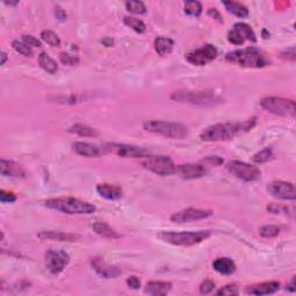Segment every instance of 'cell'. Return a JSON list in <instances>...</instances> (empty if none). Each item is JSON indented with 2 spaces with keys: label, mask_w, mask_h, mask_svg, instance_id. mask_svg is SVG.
<instances>
[{
  "label": "cell",
  "mask_w": 296,
  "mask_h": 296,
  "mask_svg": "<svg viewBox=\"0 0 296 296\" xmlns=\"http://www.w3.org/2000/svg\"><path fill=\"white\" fill-rule=\"evenodd\" d=\"M256 124V118H251L242 123H220L208 126L200 133L204 141H226L231 140L236 135L251 130Z\"/></svg>",
  "instance_id": "obj_1"
},
{
  "label": "cell",
  "mask_w": 296,
  "mask_h": 296,
  "mask_svg": "<svg viewBox=\"0 0 296 296\" xmlns=\"http://www.w3.org/2000/svg\"><path fill=\"white\" fill-rule=\"evenodd\" d=\"M44 205L50 210L58 211L69 215H89L96 211V207L90 202L73 197L50 198L45 200Z\"/></svg>",
  "instance_id": "obj_2"
},
{
  "label": "cell",
  "mask_w": 296,
  "mask_h": 296,
  "mask_svg": "<svg viewBox=\"0 0 296 296\" xmlns=\"http://www.w3.org/2000/svg\"><path fill=\"white\" fill-rule=\"evenodd\" d=\"M226 60L231 64L250 68H262L270 65L271 63L266 54L257 48H246L231 51L226 54Z\"/></svg>",
  "instance_id": "obj_3"
},
{
  "label": "cell",
  "mask_w": 296,
  "mask_h": 296,
  "mask_svg": "<svg viewBox=\"0 0 296 296\" xmlns=\"http://www.w3.org/2000/svg\"><path fill=\"white\" fill-rule=\"evenodd\" d=\"M158 236L163 242L173 244V246L191 247L207 240L211 236V231H161Z\"/></svg>",
  "instance_id": "obj_4"
},
{
  "label": "cell",
  "mask_w": 296,
  "mask_h": 296,
  "mask_svg": "<svg viewBox=\"0 0 296 296\" xmlns=\"http://www.w3.org/2000/svg\"><path fill=\"white\" fill-rule=\"evenodd\" d=\"M144 129L147 132L171 139H183L189 134V130L185 125L167 120H147L144 123Z\"/></svg>",
  "instance_id": "obj_5"
},
{
  "label": "cell",
  "mask_w": 296,
  "mask_h": 296,
  "mask_svg": "<svg viewBox=\"0 0 296 296\" xmlns=\"http://www.w3.org/2000/svg\"><path fill=\"white\" fill-rule=\"evenodd\" d=\"M170 99L180 103L200 105V107H212L219 104L221 99L213 92H175Z\"/></svg>",
  "instance_id": "obj_6"
},
{
  "label": "cell",
  "mask_w": 296,
  "mask_h": 296,
  "mask_svg": "<svg viewBox=\"0 0 296 296\" xmlns=\"http://www.w3.org/2000/svg\"><path fill=\"white\" fill-rule=\"evenodd\" d=\"M261 107L268 113L282 117H295L296 103L294 99L277 96H267L261 99Z\"/></svg>",
  "instance_id": "obj_7"
},
{
  "label": "cell",
  "mask_w": 296,
  "mask_h": 296,
  "mask_svg": "<svg viewBox=\"0 0 296 296\" xmlns=\"http://www.w3.org/2000/svg\"><path fill=\"white\" fill-rule=\"evenodd\" d=\"M141 164L145 169L159 176H169L176 173V165L169 156H146Z\"/></svg>",
  "instance_id": "obj_8"
},
{
  "label": "cell",
  "mask_w": 296,
  "mask_h": 296,
  "mask_svg": "<svg viewBox=\"0 0 296 296\" xmlns=\"http://www.w3.org/2000/svg\"><path fill=\"white\" fill-rule=\"evenodd\" d=\"M227 170L235 177L240 178L244 182H253L261 177V170L255 165L242 161H230L227 163Z\"/></svg>",
  "instance_id": "obj_9"
},
{
  "label": "cell",
  "mask_w": 296,
  "mask_h": 296,
  "mask_svg": "<svg viewBox=\"0 0 296 296\" xmlns=\"http://www.w3.org/2000/svg\"><path fill=\"white\" fill-rule=\"evenodd\" d=\"M107 153H114L115 155L124 159H143L148 156L147 149L126 144H111L104 147Z\"/></svg>",
  "instance_id": "obj_10"
},
{
  "label": "cell",
  "mask_w": 296,
  "mask_h": 296,
  "mask_svg": "<svg viewBox=\"0 0 296 296\" xmlns=\"http://www.w3.org/2000/svg\"><path fill=\"white\" fill-rule=\"evenodd\" d=\"M217 56L216 48L212 44H206L200 49H197L192 52H189L185 56V58L190 64L195 66H205L208 63L213 62Z\"/></svg>",
  "instance_id": "obj_11"
},
{
  "label": "cell",
  "mask_w": 296,
  "mask_h": 296,
  "mask_svg": "<svg viewBox=\"0 0 296 296\" xmlns=\"http://www.w3.org/2000/svg\"><path fill=\"white\" fill-rule=\"evenodd\" d=\"M213 215V211L211 210H200V208L189 207L185 210L180 211V212L174 213L170 216V220L176 223H188L193 221H199V220L207 219V217Z\"/></svg>",
  "instance_id": "obj_12"
},
{
  "label": "cell",
  "mask_w": 296,
  "mask_h": 296,
  "mask_svg": "<svg viewBox=\"0 0 296 296\" xmlns=\"http://www.w3.org/2000/svg\"><path fill=\"white\" fill-rule=\"evenodd\" d=\"M47 267L52 274H59L69 264V256L63 250H49L45 253Z\"/></svg>",
  "instance_id": "obj_13"
},
{
  "label": "cell",
  "mask_w": 296,
  "mask_h": 296,
  "mask_svg": "<svg viewBox=\"0 0 296 296\" xmlns=\"http://www.w3.org/2000/svg\"><path fill=\"white\" fill-rule=\"evenodd\" d=\"M267 191L274 198L282 199V200H295L296 190L294 184L285 181H274L267 186Z\"/></svg>",
  "instance_id": "obj_14"
},
{
  "label": "cell",
  "mask_w": 296,
  "mask_h": 296,
  "mask_svg": "<svg viewBox=\"0 0 296 296\" xmlns=\"http://www.w3.org/2000/svg\"><path fill=\"white\" fill-rule=\"evenodd\" d=\"M206 173V167L201 163H189L176 167V174L185 180H197L205 176Z\"/></svg>",
  "instance_id": "obj_15"
},
{
  "label": "cell",
  "mask_w": 296,
  "mask_h": 296,
  "mask_svg": "<svg viewBox=\"0 0 296 296\" xmlns=\"http://www.w3.org/2000/svg\"><path fill=\"white\" fill-rule=\"evenodd\" d=\"M92 266L96 273H98L99 277L104 278V279H115V278L119 277L120 274H122V271H120L119 267L108 265L103 259L99 258V257L93 259Z\"/></svg>",
  "instance_id": "obj_16"
},
{
  "label": "cell",
  "mask_w": 296,
  "mask_h": 296,
  "mask_svg": "<svg viewBox=\"0 0 296 296\" xmlns=\"http://www.w3.org/2000/svg\"><path fill=\"white\" fill-rule=\"evenodd\" d=\"M72 147H73L74 152L77 153L78 155L83 156V158H99V156L107 154L104 147L101 148V147L96 146V145L88 144V143H81V141L74 143Z\"/></svg>",
  "instance_id": "obj_17"
},
{
  "label": "cell",
  "mask_w": 296,
  "mask_h": 296,
  "mask_svg": "<svg viewBox=\"0 0 296 296\" xmlns=\"http://www.w3.org/2000/svg\"><path fill=\"white\" fill-rule=\"evenodd\" d=\"M280 288V283L277 281H268V282H262V283H257V285L249 286L246 289V292L247 294H252V295H270L274 294L279 291Z\"/></svg>",
  "instance_id": "obj_18"
},
{
  "label": "cell",
  "mask_w": 296,
  "mask_h": 296,
  "mask_svg": "<svg viewBox=\"0 0 296 296\" xmlns=\"http://www.w3.org/2000/svg\"><path fill=\"white\" fill-rule=\"evenodd\" d=\"M37 236L38 238H41V240L57 241V242H75V241L80 238L79 235L54 230H43L41 231Z\"/></svg>",
  "instance_id": "obj_19"
},
{
  "label": "cell",
  "mask_w": 296,
  "mask_h": 296,
  "mask_svg": "<svg viewBox=\"0 0 296 296\" xmlns=\"http://www.w3.org/2000/svg\"><path fill=\"white\" fill-rule=\"evenodd\" d=\"M0 173L2 176L7 177H23L25 176V170L22 165L19 163L11 161V160L1 159L0 161Z\"/></svg>",
  "instance_id": "obj_20"
},
{
  "label": "cell",
  "mask_w": 296,
  "mask_h": 296,
  "mask_svg": "<svg viewBox=\"0 0 296 296\" xmlns=\"http://www.w3.org/2000/svg\"><path fill=\"white\" fill-rule=\"evenodd\" d=\"M96 191L102 198L108 199V200H118L123 196V190L119 186L108 183L99 184L96 186Z\"/></svg>",
  "instance_id": "obj_21"
},
{
  "label": "cell",
  "mask_w": 296,
  "mask_h": 296,
  "mask_svg": "<svg viewBox=\"0 0 296 296\" xmlns=\"http://www.w3.org/2000/svg\"><path fill=\"white\" fill-rule=\"evenodd\" d=\"M171 282L168 281H149L145 287V293L153 296H163L171 291Z\"/></svg>",
  "instance_id": "obj_22"
},
{
  "label": "cell",
  "mask_w": 296,
  "mask_h": 296,
  "mask_svg": "<svg viewBox=\"0 0 296 296\" xmlns=\"http://www.w3.org/2000/svg\"><path fill=\"white\" fill-rule=\"evenodd\" d=\"M213 268L223 276H230L236 271V265L230 258H217L213 262Z\"/></svg>",
  "instance_id": "obj_23"
},
{
  "label": "cell",
  "mask_w": 296,
  "mask_h": 296,
  "mask_svg": "<svg viewBox=\"0 0 296 296\" xmlns=\"http://www.w3.org/2000/svg\"><path fill=\"white\" fill-rule=\"evenodd\" d=\"M154 48H155V51L159 56H168L174 49V41L171 38L164 37V36H159L154 41Z\"/></svg>",
  "instance_id": "obj_24"
},
{
  "label": "cell",
  "mask_w": 296,
  "mask_h": 296,
  "mask_svg": "<svg viewBox=\"0 0 296 296\" xmlns=\"http://www.w3.org/2000/svg\"><path fill=\"white\" fill-rule=\"evenodd\" d=\"M93 230H94L98 235H99V236L111 238V240H116V238L120 237V235L118 234V232L104 222L98 221V222L93 223Z\"/></svg>",
  "instance_id": "obj_25"
},
{
  "label": "cell",
  "mask_w": 296,
  "mask_h": 296,
  "mask_svg": "<svg viewBox=\"0 0 296 296\" xmlns=\"http://www.w3.org/2000/svg\"><path fill=\"white\" fill-rule=\"evenodd\" d=\"M68 132L80 135V137L87 138H96L99 135V132L98 130L90 128V126L83 125V124H74L73 126H71V128L68 129Z\"/></svg>",
  "instance_id": "obj_26"
},
{
  "label": "cell",
  "mask_w": 296,
  "mask_h": 296,
  "mask_svg": "<svg viewBox=\"0 0 296 296\" xmlns=\"http://www.w3.org/2000/svg\"><path fill=\"white\" fill-rule=\"evenodd\" d=\"M222 4L229 13L236 15L238 17H247V15H249V10H247V7L243 4H241V2L222 1Z\"/></svg>",
  "instance_id": "obj_27"
},
{
  "label": "cell",
  "mask_w": 296,
  "mask_h": 296,
  "mask_svg": "<svg viewBox=\"0 0 296 296\" xmlns=\"http://www.w3.org/2000/svg\"><path fill=\"white\" fill-rule=\"evenodd\" d=\"M38 64L49 74H54L58 71V65H57V63L54 62L48 53L43 52L38 56Z\"/></svg>",
  "instance_id": "obj_28"
},
{
  "label": "cell",
  "mask_w": 296,
  "mask_h": 296,
  "mask_svg": "<svg viewBox=\"0 0 296 296\" xmlns=\"http://www.w3.org/2000/svg\"><path fill=\"white\" fill-rule=\"evenodd\" d=\"M232 29L236 30L238 34L242 36V38L244 41H250V42H256L257 41L256 34L253 33L251 27H250L249 25H247V23H244V22L235 23L234 28H232Z\"/></svg>",
  "instance_id": "obj_29"
},
{
  "label": "cell",
  "mask_w": 296,
  "mask_h": 296,
  "mask_svg": "<svg viewBox=\"0 0 296 296\" xmlns=\"http://www.w3.org/2000/svg\"><path fill=\"white\" fill-rule=\"evenodd\" d=\"M124 23L132 30H134L135 33H139V34H143V33L146 32V25H145L143 21L135 19V17L125 16L124 17Z\"/></svg>",
  "instance_id": "obj_30"
},
{
  "label": "cell",
  "mask_w": 296,
  "mask_h": 296,
  "mask_svg": "<svg viewBox=\"0 0 296 296\" xmlns=\"http://www.w3.org/2000/svg\"><path fill=\"white\" fill-rule=\"evenodd\" d=\"M41 38L45 43L53 48H59L60 43H62L59 36L57 35L56 33H53L52 30H43V32L41 33Z\"/></svg>",
  "instance_id": "obj_31"
},
{
  "label": "cell",
  "mask_w": 296,
  "mask_h": 296,
  "mask_svg": "<svg viewBox=\"0 0 296 296\" xmlns=\"http://www.w3.org/2000/svg\"><path fill=\"white\" fill-rule=\"evenodd\" d=\"M184 12L191 16H199L202 12V6L199 1L196 0H190L184 4Z\"/></svg>",
  "instance_id": "obj_32"
},
{
  "label": "cell",
  "mask_w": 296,
  "mask_h": 296,
  "mask_svg": "<svg viewBox=\"0 0 296 296\" xmlns=\"http://www.w3.org/2000/svg\"><path fill=\"white\" fill-rule=\"evenodd\" d=\"M12 47H13V49L16 51V52H19L20 54H22V56H25V57H32L33 54H34L33 48H30L29 45H27L23 41L15 40L12 42Z\"/></svg>",
  "instance_id": "obj_33"
},
{
  "label": "cell",
  "mask_w": 296,
  "mask_h": 296,
  "mask_svg": "<svg viewBox=\"0 0 296 296\" xmlns=\"http://www.w3.org/2000/svg\"><path fill=\"white\" fill-rule=\"evenodd\" d=\"M279 232H280V228L278 227V226H274V225H266V226H263V227L259 228V235H261L262 237H265V238L276 237L279 235Z\"/></svg>",
  "instance_id": "obj_34"
},
{
  "label": "cell",
  "mask_w": 296,
  "mask_h": 296,
  "mask_svg": "<svg viewBox=\"0 0 296 296\" xmlns=\"http://www.w3.org/2000/svg\"><path fill=\"white\" fill-rule=\"evenodd\" d=\"M273 158V152L271 148H264L252 156V161L255 163H266Z\"/></svg>",
  "instance_id": "obj_35"
},
{
  "label": "cell",
  "mask_w": 296,
  "mask_h": 296,
  "mask_svg": "<svg viewBox=\"0 0 296 296\" xmlns=\"http://www.w3.org/2000/svg\"><path fill=\"white\" fill-rule=\"evenodd\" d=\"M125 7L130 13L133 14H145L147 11L143 1H126Z\"/></svg>",
  "instance_id": "obj_36"
},
{
  "label": "cell",
  "mask_w": 296,
  "mask_h": 296,
  "mask_svg": "<svg viewBox=\"0 0 296 296\" xmlns=\"http://www.w3.org/2000/svg\"><path fill=\"white\" fill-rule=\"evenodd\" d=\"M267 212H270L272 214H285V215H288L289 213H293V212H289V208L287 206H282V205H277V204H270L268 206L266 207Z\"/></svg>",
  "instance_id": "obj_37"
},
{
  "label": "cell",
  "mask_w": 296,
  "mask_h": 296,
  "mask_svg": "<svg viewBox=\"0 0 296 296\" xmlns=\"http://www.w3.org/2000/svg\"><path fill=\"white\" fill-rule=\"evenodd\" d=\"M216 295H222V296H232V295H238V287L236 285H227L222 287L221 289L216 292Z\"/></svg>",
  "instance_id": "obj_38"
},
{
  "label": "cell",
  "mask_w": 296,
  "mask_h": 296,
  "mask_svg": "<svg viewBox=\"0 0 296 296\" xmlns=\"http://www.w3.org/2000/svg\"><path fill=\"white\" fill-rule=\"evenodd\" d=\"M59 59H60V62L63 63V64L69 65V66L75 65V64H78V63H79V58H78V57L72 56V54L65 53V52L59 54Z\"/></svg>",
  "instance_id": "obj_39"
},
{
  "label": "cell",
  "mask_w": 296,
  "mask_h": 296,
  "mask_svg": "<svg viewBox=\"0 0 296 296\" xmlns=\"http://www.w3.org/2000/svg\"><path fill=\"white\" fill-rule=\"evenodd\" d=\"M228 41L234 45H242L244 42H246L242 38V36L238 34L235 29H231L230 32L228 33Z\"/></svg>",
  "instance_id": "obj_40"
},
{
  "label": "cell",
  "mask_w": 296,
  "mask_h": 296,
  "mask_svg": "<svg viewBox=\"0 0 296 296\" xmlns=\"http://www.w3.org/2000/svg\"><path fill=\"white\" fill-rule=\"evenodd\" d=\"M22 41L25 42L27 45H29L30 48H41L42 47L41 41L37 40V38L34 37V36H32V35H23Z\"/></svg>",
  "instance_id": "obj_41"
},
{
  "label": "cell",
  "mask_w": 296,
  "mask_h": 296,
  "mask_svg": "<svg viewBox=\"0 0 296 296\" xmlns=\"http://www.w3.org/2000/svg\"><path fill=\"white\" fill-rule=\"evenodd\" d=\"M214 287H215V283L213 281H211V280H205L204 282H201L199 291H200V294H210L211 292H213Z\"/></svg>",
  "instance_id": "obj_42"
},
{
  "label": "cell",
  "mask_w": 296,
  "mask_h": 296,
  "mask_svg": "<svg viewBox=\"0 0 296 296\" xmlns=\"http://www.w3.org/2000/svg\"><path fill=\"white\" fill-rule=\"evenodd\" d=\"M0 200H1V202H14L16 200V196L13 192L1 190L0 191Z\"/></svg>",
  "instance_id": "obj_43"
},
{
  "label": "cell",
  "mask_w": 296,
  "mask_h": 296,
  "mask_svg": "<svg viewBox=\"0 0 296 296\" xmlns=\"http://www.w3.org/2000/svg\"><path fill=\"white\" fill-rule=\"evenodd\" d=\"M295 48L292 47L289 48V49H287L283 51V52H281V58L283 59H287V60H291V62H294L295 60Z\"/></svg>",
  "instance_id": "obj_44"
},
{
  "label": "cell",
  "mask_w": 296,
  "mask_h": 296,
  "mask_svg": "<svg viewBox=\"0 0 296 296\" xmlns=\"http://www.w3.org/2000/svg\"><path fill=\"white\" fill-rule=\"evenodd\" d=\"M126 283H128L129 288L134 289V291L140 288V280H139L137 277H130L129 279L126 280Z\"/></svg>",
  "instance_id": "obj_45"
},
{
  "label": "cell",
  "mask_w": 296,
  "mask_h": 296,
  "mask_svg": "<svg viewBox=\"0 0 296 296\" xmlns=\"http://www.w3.org/2000/svg\"><path fill=\"white\" fill-rule=\"evenodd\" d=\"M202 162L210 163V164L213 165H220L223 163V160L221 158H219V156H207V158L202 160Z\"/></svg>",
  "instance_id": "obj_46"
},
{
  "label": "cell",
  "mask_w": 296,
  "mask_h": 296,
  "mask_svg": "<svg viewBox=\"0 0 296 296\" xmlns=\"http://www.w3.org/2000/svg\"><path fill=\"white\" fill-rule=\"evenodd\" d=\"M54 14H56V17L58 19L59 21H65L66 20V13L65 11L63 10L62 7H59V6H57L56 8H54Z\"/></svg>",
  "instance_id": "obj_47"
},
{
  "label": "cell",
  "mask_w": 296,
  "mask_h": 296,
  "mask_svg": "<svg viewBox=\"0 0 296 296\" xmlns=\"http://www.w3.org/2000/svg\"><path fill=\"white\" fill-rule=\"evenodd\" d=\"M208 15L213 16V19H216L217 21H219V22H221V23L223 22L221 15H220V13L217 12L216 8H210V10H208Z\"/></svg>",
  "instance_id": "obj_48"
},
{
  "label": "cell",
  "mask_w": 296,
  "mask_h": 296,
  "mask_svg": "<svg viewBox=\"0 0 296 296\" xmlns=\"http://www.w3.org/2000/svg\"><path fill=\"white\" fill-rule=\"evenodd\" d=\"M288 289H289V291H291V292H295V291H296V288H295V277L293 278L291 283H289Z\"/></svg>",
  "instance_id": "obj_49"
},
{
  "label": "cell",
  "mask_w": 296,
  "mask_h": 296,
  "mask_svg": "<svg viewBox=\"0 0 296 296\" xmlns=\"http://www.w3.org/2000/svg\"><path fill=\"white\" fill-rule=\"evenodd\" d=\"M6 60H7V54H6V52H4V51H2V52H1V63H0V64L5 65Z\"/></svg>",
  "instance_id": "obj_50"
},
{
  "label": "cell",
  "mask_w": 296,
  "mask_h": 296,
  "mask_svg": "<svg viewBox=\"0 0 296 296\" xmlns=\"http://www.w3.org/2000/svg\"><path fill=\"white\" fill-rule=\"evenodd\" d=\"M5 4H6V5H11V6H14V5H17V4H19V2H17V1H16V2H7V1H5Z\"/></svg>",
  "instance_id": "obj_51"
}]
</instances>
